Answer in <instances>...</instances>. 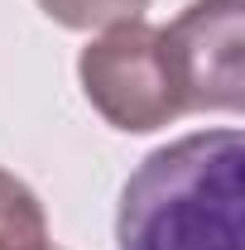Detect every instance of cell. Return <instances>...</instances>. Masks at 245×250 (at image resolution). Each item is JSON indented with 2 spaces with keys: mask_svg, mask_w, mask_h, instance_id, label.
Returning a JSON list of instances; mask_svg holds the SVG:
<instances>
[{
  "mask_svg": "<svg viewBox=\"0 0 245 250\" xmlns=\"http://www.w3.org/2000/svg\"><path fill=\"white\" fill-rule=\"evenodd\" d=\"M241 168L236 125L159 145L121 188L116 250H241Z\"/></svg>",
  "mask_w": 245,
  "mask_h": 250,
  "instance_id": "cell-1",
  "label": "cell"
},
{
  "mask_svg": "<svg viewBox=\"0 0 245 250\" xmlns=\"http://www.w3.org/2000/svg\"><path fill=\"white\" fill-rule=\"evenodd\" d=\"M77 77L92 111L121 135H149L187 116L163 24H149V20L106 24L82 48Z\"/></svg>",
  "mask_w": 245,
  "mask_h": 250,
  "instance_id": "cell-2",
  "label": "cell"
},
{
  "mask_svg": "<svg viewBox=\"0 0 245 250\" xmlns=\"http://www.w3.org/2000/svg\"><path fill=\"white\" fill-rule=\"evenodd\" d=\"M168 53L183 82L187 111L245 106V0H192L173 24H163Z\"/></svg>",
  "mask_w": 245,
  "mask_h": 250,
  "instance_id": "cell-3",
  "label": "cell"
},
{
  "mask_svg": "<svg viewBox=\"0 0 245 250\" xmlns=\"http://www.w3.org/2000/svg\"><path fill=\"white\" fill-rule=\"evenodd\" d=\"M0 250H53L39 192L10 168H0Z\"/></svg>",
  "mask_w": 245,
  "mask_h": 250,
  "instance_id": "cell-4",
  "label": "cell"
},
{
  "mask_svg": "<svg viewBox=\"0 0 245 250\" xmlns=\"http://www.w3.org/2000/svg\"><path fill=\"white\" fill-rule=\"evenodd\" d=\"M62 29H106L121 20H144L149 0H34Z\"/></svg>",
  "mask_w": 245,
  "mask_h": 250,
  "instance_id": "cell-5",
  "label": "cell"
}]
</instances>
